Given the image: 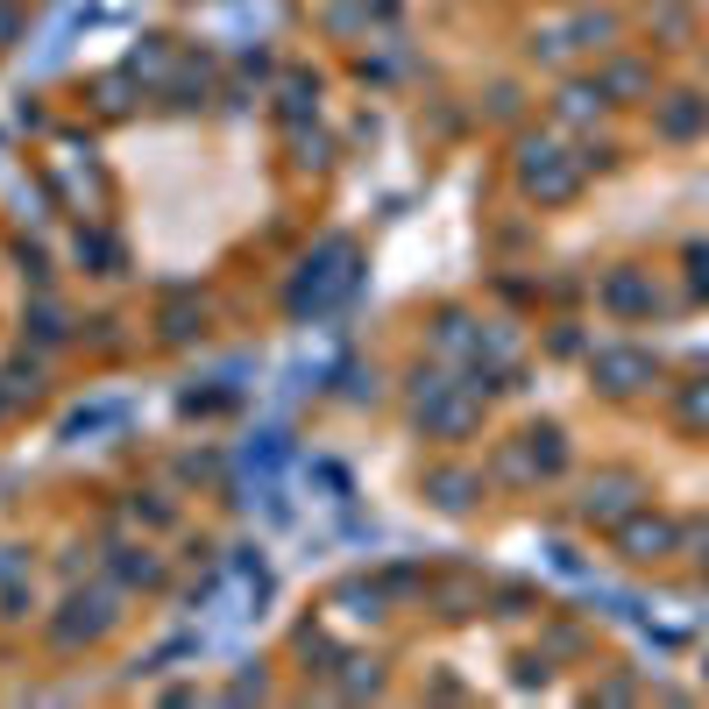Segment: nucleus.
<instances>
[{"label": "nucleus", "mask_w": 709, "mask_h": 709, "mask_svg": "<svg viewBox=\"0 0 709 709\" xmlns=\"http://www.w3.org/2000/svg\"><path fill=\"white\" fill-rule=\"evenodd\" d=\"M624 546H632L639 561H653V554H667V546H674V525H639V532H624Z\"/></svg>", "instance_id": "1"}, {"label": "nucleus", "mask_w": 709, "mask_h": 709, "mask_svg": "<svg viewBox=\"0 0 709 709\" xmlns=\"http://www.w3.org/2000/svg\"><path fill=\"white\" fill-rule=\"evenodd\" d=\"M688 412H695V419H709V390H695V398H688Z\"/></svg>", "instance_id": "2"}]
</instances>
